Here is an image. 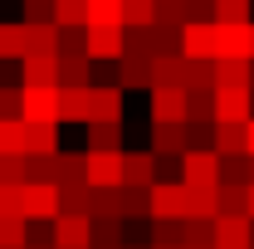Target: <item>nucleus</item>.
<instances>
[{
	"label": "nucleus",
	"instance_id": "obj_1",
	"mask_svg": "<svg viewBox=\"0 0 254 249\" xmlns=\"http://www.w3.org/2000/svg\"><path fill=\"white\" fill-rule=\"evenodd\" d=\"M49 245L54 249H88L93 245V215L59 210V215L49 220Z\"/></svg>",
	"mask_w": 254,
	"mask_h": 249
},
{
	"label": "nucleus",
	"instance_id": "obj_2",
	"mask_svg": "<svg viewBox=\"0 0 254 249\" xmlns=\"http://www.w3.org/2000/svg\"><path fill=\"white\" fill-rule=\"evenodd\" d=\"M181 181L186 186H220V152L215 147H186L181 152Z\"/></svg>",
	"mask_w": 254,
	"mask_h": 249
},
{
	"label": "nucleus",
	"instance_id": "obj_3",
	"mask_svg": "<svg viewBox=\"0 0 254 249\" xmlns=\"http://www.w3.org/2000/svg\"><path fill=\"white\" fill-rule=\"evenodd\" d=\"M25 108L20 118L25 123H59V83H25Z\"/></svg>",
	"mask_w": 254,
	"mask_h": 249
},
{
	"label": "nucleus",
	"instance_id": "obj_4",
	"mask_svg": "<svg viewBox=\"0 0 254 249\" xmlns=\"http://www.w3.org/2000/svg\"><path fill=\"white\" fill-rule=\"evenodd\" d=\"M20 215L25 220H54L59 215V186L54 181H25V190H20Z\"/></svg>",
	"mask_w": 254,
	"mask_h": 249
},
{
	"label": "nucleus",
	"instance_id": "obj_5",
	"mask_svg": "<svg viewBox=\"0 0 254 249\" xmlns=\"http://www.w3.org/2000/svg\"><path fill=\"white\" fill-rule=\"evenodd\" d=\"M147 210L152 220H186V181H157L152 195H147Z\"/></svg>",
	"mask_w": 254,
	"mask_h": 249
},
{
	"label": "nucleus",
	"instance_id": "obj_6",
	"mask_svg": "<svg viewBox=\"0 0 254 249\" xmlns=\"http://www.w3.org/2000/svg\"><path fill=\"white\" fill-rule=\"evenodd\" d=\"M83 39H88V59H123L127 25H88Z\"/></svg>",
	"mask_w": 254,
	"mask_h": 249
},
{
	"label": "nucleus",
	"instance_id": "obj_7",
	"mask_svg": "<svg viewBox=\"0 0 254 249\" xmlns=\"http://www.w3.org/2000/svg\"><path fill=\"white\" fill-rule=\"evenodd\" d=\"M254 88H215V123H250Z\"/></svg>",
	"mask_w": 254,
	"mask_h": 249
},
{
	"label": "nucleus",
	"instance_id": "obj_8",
	"mask_svg": "<svg viewBox=\"0 0 254 249\" xmlns=\"http://www.w3.org/2000/svg\"><path fill=\"white\" fill-rule=\"evenodd\" d=\"M181 54L186 59H215V20H186L181 25Z\"/></svg>",
	"mask_w": 254,
	"mask_h": 249
},
{
	"label": "nucleus",
	"instance_id": "obj_9",
	"mask_svg": "<svg viewBox=\"0 0 254 249\" xmlns=\"http://www.w3.org/2000/svg\"><path fill=\"white\" fill-rule=\"evenodd\" d=\"M254 220L250 215H215V249H250Z\"/></svg>",
	"mask_w": 254,
	"mask_h": 249
},
{
	"label": "nucleus",
	"instance_id": "obj_10",
	"mask_svg": "<svg viewBox=\"0 0 254 249\" xmlns=\"http://www.w3.org/2000/svg\"><path fill=\"white\" fill-rule=\"evenodd\" d=\"M161 166H157V152L147 147V152H123V186H157L161 176H157Z\"/></svg>",
	"mask_w": 254,
	"mask_h": 249
},
{
	"label": "nucleus",
	"instance_id": "obj_11",
	"mask_svg": "<svg viewBox=\"0 0 254 249\" xmlns=\"http://www.w3.org/2000/svg\"><path fill=\"white\" fill-rule=\"evenodd\" d=\"M152 123H186V88H147Z\"/></svg>",
	"mask_w": 254,
	"mask_h": 249
},
{
	"label": "nucleus",
	"instance_id": "obj_12",
	"mask_svg": "<svg viewBox=\"0 0 254 249\" xmlns=\"http://www.w3.org/2000/svg\"><path fill=\"white\" fill-rule=\"evenodd\" d=\"M215 59H250V25H220L215 20Z\"/></svg>",
	"mask_w": 254,
	"mask_h": 249
},
{
	"label": "nucleus",
	"instance_id": "obj_13",
	"mask_svg": "<svg viewBox=\"0 0 254 249\" xmlns=\"http://www.w3.org/2000/svg\"><path fill=\"white\" fill-rule=\"evenodd\" d=\"M127 98V88L123 83H93V118H103V123H123V103ZM88 118V123H93Z\"/></svg>",
	"mask_w": 254,
	"mask_h": 249
},
{
	"label": "nucleus",
	"instance_id": "obj_14",
	"mask_svg": "<svg viewBox=\"0 0 254 249\" xmlns=\"http://www.w3.org/2000/svg\"><path fill=\"white\" fill-rule=\"evenodd\" d=\"M88 186H123V152H88Z\"/></svg>",
	"mask_w": 254,
	"mask_h": 249
},
{
	"label": "nucleus",
	"instance_id": "obj_15",
	"mask_svg": "<svg viewBox=\"0 0 254 249\" xmlns=\"http://www.w3.org/2000/svg\"><path fill=\"white\" fill-rule=\"evenodd\" d=\"M93 118V88H59V123H83Z\"/></svg>",
	"mask_w": 254,
	"mask_h": 249
},
{
	"label": "nucleus",
	"instance_id": "obj_16",
	"mask_svg": "<svg viewBox=\"0 0 254 249\" xmlns=\"http://www.w3.org/2000/svg\"><path fill=\"white\" fill-rule=\"evenodd\" d=\"M59 88H93V59L88 54H59Z\"/></svg>",
	"mask_w": 254,
	"mask_h": 249
},
{
	"label": "nucleus",
	"instance_id": "obj_17",
	"mask_svg": "<svg viewBox=\"0 0 254 249\" xmlns=\"http://www.w3.org/2000/svg\"><path fill=\"white\" fill-rule=\"evenodd\" d=\"M152 88H186V59L181 54H157L152 59Z\"/></svg>",
	"mask_w": 254,
	"mask_h": 249
},
{
	"label": "nucleus",
	"instance_id": "obj_18",
	"mask_svg": "<svg viewBox=\"0 0 254 249\" xmlns=\"http://www.w3.org/2000/svg\"><path fill=\"white\" fill-rule=\"evenodd\" d=\"M25 54L59 59V25H25Z\"/></svg>",
	"mask_w": 254,
	"mask_h": 249
},
{
	"label": "nucleus",
	"instance_id": "obj_19",
	"mask_svg": "<svg viewBox=\"0 0 254 249\" xmlns=\"http://www.w3.org/2000/svg\"><path fill=\"white\" fill-rule=\"evenodd\" d=\"M25 152L54 156L59 152V123H25Z\"/></svg>",
	"mask_w": 254,
	"mask_h": 249
},
{
	"label": "nucleus",
	"instance_id": "obj_20",
	"mask_svg": "<svg viewBox=\"0 0 254 249\" xmlns=\"http://www.w3.org/2000/svg\"><path fill=\"white\" fill-rule=\"evenodd\" d=\"M186 215L215 220L220 215V186H186Z\"/></svg>",
	"mask_w": 254,
	"mask_h": 249
},
{
	"label": "nucleus",
	"instance_id": "obj_21",
	"mask_svg": "<svg viewBox=\"0 0 254 249\" xmlns=\"http://www.w3.org/2000/svg\"><path fill=\"white\" fill-rule=\"evenodd\" d=\"M152 152L157 156H181L186 152V127L181 123H152Z\"/></svg>",
	"mask_w": 254,
	"mask_h": 249
},
{
	"label": "nucleus",
	"instance_id": "obj_22",
	"mask_svg": "<svg viewBox=\"0 0 254 249\" xmlns=\"http://www.w3.org/2000/svg\"><path fill=\"white\" fill-rule=\"evenodd\" d=\"M54 181L68 186V181H88V152H54Z\"/></svg>",
	"mask_w": 254,
	"mask_h": 249
},
{
	"label": "nucleus",
	"instance_id": "obj_23",
	"mask_svg": "<svg viewBox=\"0 0 254 249\" xmlns=\"http://www.w3.org/2000/svg\"><path fill=\"white\" fill-rule=\"evenodd\" d=\"M25 83H59V59L25 54V59H20V88H25Z\"/></svg>",
	"mask_w": 254,
	"mask_h": 249
},
{
	"label": "nucleus",
	"instance_id": "obj_24",
	"mask_svg": "<svg viewBox=\"0 0 254 249\" xmlns=\"http://www.w3.org/2000/svg\"><path fill=\"white\" fill-rule=\"evenodd\" d=\"M88 152H123V123H88Z\"/></svg>",
	"mask_w": 254,
	"mask_h": 249
},
{
	"label": "nucleus",
	"instance_id": "obj_25",
	"mask_svg": "<svg viewBox=\"0 0 254 249\" xmlns=\"http://www.w3.org/2000/svg\"><path fill=\"white\" fill-rule=\"evenodd\" d=\"M210 147H215L220 156H245V123H215Z\"/></svg>",
	"mask_w": 254,
	"mask_h": 249
},
{
	"label": "nucleus",
	"instance_id": "obj_26",
	"mask_svg": "<svg viewBox=\"0 0 254 249\" xmlns=\"http://www.w3.org/2000/svg\"><path fill=\"white\" fill-rule=\"evenodd\" d=\"M59 210L93 215V186H88V181H68V186H59Z\"/></svg>",
	"mask_w": 254,
	"mask_h": 249
},
{
	"label": "nucleus",
	"instance_id": "obj_27",
	"mask_svg": "<svg viewBox=\"0 0 254 249\" xmlns=\"http://www.w3.org/2000/svg\"><path fill=\"white\" fill-rule=\"evenodd\" d=\"M215 88H250V59H215Z\"/></svg>",
	"mask_w": 254,
	"mask_h": 249
},
{
	"label": "nucleus",
	"instance_id": "obj_28",
	"mask_svg": "<svg viewBox=\"0 0 254 249\" xmlns=\"http://www.w3.org/2000/svg\"><path fill=\"white\" fill-rule=\"evenodd\" d=\"M147 49H152V59L157 54H181V30L176 25H147Z\"/></svg>",
	"mask_w": 254,
	"mask_h": 249
},
{
	"label": "nucleus",
	"instance_id": "obj_29",
	"mask_svg": "<svg viewBox=\"0 0 254 249\" xmlns=\"http://www.w3.org/2000/svg\"><path fill=\"white\" fill-rule=\"evenodd\" d=\"M20 59H25V20L0 25V63H20Z\"/></svg>",
	"mask_w": 254,
	"mask_h": 249
},
{
	"label": "nucleus",
	"instance_id": "obj_30",
	"mask_svg": "<svg viewBox=\"0 0 254 249\" xmlns=\"http://www.w3.org/2000/svg\"><path fill=\"white\" fill-rule=\"evenodd\" d=\"M25 245H30V220L0 215V249H25Z\"/></svg>",
	"mask_w": 254,
	"mask_h": 249
},
{
	"label": "nucleus",
	"instance_id": "obj_31",
	"mask_svg": "<svg viewBox=\"0 0 254 249\" xmlns=\"http://www.w3.org/2000/svg\"><path fill=\"white\" fill-rule=\"evenodd\" d=\"M123 25H127V30L157 25V0H123Z\"/></svg>",
	"mask_w": 254,
	"mask_h": 249
},
{
	"label": "nucleus",
	"instance_id": "obj_32",
	"mask_svg": "<svg viewBox=\"0 0 254 249\" xmlns=\"http://www.w3.org/2000/svg\"><path fill=\"white\" fill-rule=\"evenodd\" d=\"M210 20H220V25H250V0H210Z\"/></svg>",
	"mask_w": 254,
	"mask_h": 249
},
{
	"label": "nucleus",
	"instance_id": "obj_33",
	"mask_svg": "<svg viewBox=\"0 0 254 249\" xmlns=\"http://www.w3.org/2000/svg\"><path fill=\"white\" fill-rule=\"evenodd\" d=\"M0 152H25V118H0Z\"/></svg>",
	"mask_w": 254,
	"mask_h": 249
},
{
	"label": "nucleus",
	"instance_id": "obj_34",
	"mask_svg": "<svg viewBox=\"0 0 254 249\" xmlns=\"http://www.w3.org/2000/svg\"><path fill=\"white\" fill-rule=\"evenodd\" d=\"M54 25H88V0H54Z\"/></svg>",
	"mask_w": 254,
	"mask_h": 249
},
{
	"label": "nucleus",
	"instance_id": "obj_35",
	"mask_svg": "<svg viewBox=\"0 0 254 249\" xmlns=\"http://www.w3.org/2000/svg\"><path fill=\"white\" fill-rule=\"evenodd\" d=\"M88 25H123V0H88Z\"/></svg>",
	"mask_w": 254,
	"mask_h": 249
},
{
	"label": "nucleus",
	"instance_id": "obj_36",
	"mask_svg": "<svg viewBox=\"0 0 254 249\" xmlns=\"http://www.w3.org/2000/svg\"><path fill=\"white\" fill-rule=\"evenodd\" d=\"M220 215H250V210H245V186H240V181H220Z\"/></svg>",
	"mask_w": 254,
	"mask_h": 249
},
{
	"label": "nucleus",
	"instance_id": "obj_37",
	"mask_svg": "<svg viewBox=\"0 0 254 249\" xmlns=\"http://www.w3.org/2000/svg\"><path fill=\"white\" fill-rule=\"evenodd\" d=\"M157 20H161V25H176V30H181V25L190 20V15H186V0H157Z\"/></svg>",
	"mask_w": 254,
	"mask_h": 249
},
{
	"label": "nucleus",
	"instance_id": "obj_38",
	"mask_svg": "<svg viewBox=\"0 0 254 249\" xmlns=\"http://www.w3.org/2000/svg\"><path fill=\"white\" fill-rule=\"evenodd\" d=\"M0 181H25V152H0Z\"/></svg>",
	"mask_w": 254,
	"mask_h": 249
},
{
	"label": "nucleus",
	"instance_id": "obj_39",
	"mask_svg": "<svg viewBox=\"0 0 254 249\" xmlns=\"http://www.w3.org/2000/svg\"><path fill=\"white\" fill-rule=\"evenodd\" d=\"M25 25H54V0H25Z\"/></svg>",
	"mask_w": 254,
	"mask_h": 249
},
{
	"label": "nucleus",
	"instance_id": "obj_40",
	"mask_svg": "<svg viewBox=\"0 0 254 249\" xmlns=\"http://www.w3.org/2000/svg\"><path fill=\"white\" fill-rule=\"evenodd\" d=\"M152 245H181V220H152Z\"/></svg>",
	"mask_w": 254,
	"mask_h": 249
},
{
	"label": "nucleus",
	"instance_id": "obj_41",
	"mask_svg": "<svg viewBox=\"0 0 254 249\" xmlns=\"http://www.w3.org/2000/svg\"><path fill=\"white\" fill-rule=\"evenodd\" d=\"M20 190H25V181L15 186V181H0V215H20Z\"/></svg>",
	"mask_w": 254,
	"mask_h": 249
},
{
	"label": "nucleus",
	"instance_id": "obj_42",
	"mask_svg": "<svg viewBox=\"0 0 254 249\" xmlns=\"http://www.w3.org/2000/svg\"><path fill=\"white\" fill-rule=\"evenodd\" d=\"M20 108H25V93L10 88V83H0V118H20Z\"/></svg>",
	"mask_w": 254,
	"mask_h": 249
},
{
	"label": "nucleus",
	"instance_id": "obj_43",
	"mask_svg": "<svg viewBox=\"0 0 254 249\" xmlns=\"http://www.w3.org/2000/svg\"><path fill=\"white\" fill-rule=\"evenodd\" d=\"M245 152L254 156V118H250V123H245Z\"/></svg>",
	"mask_w": 254,
	"mask_h": 249
},
{
	"label": "nucleus",
	"instance_id": "obj_44",
	"mask_svg": "<svg viewBox=\"0 0 254 249\" xmlns=\"http://www.w3.org/2000/svg\"><path fill=\"white\" fill-rule=\"evenodd\" d=\"M245 210H250V220H254V181L245 186Z\"/></svg>",
	"mask_w": 254,
	"mask_h": 249
},
{
	"label": "nucleus",
	"instance_id": "obj_45",
	"mask_svg": "<svg viewBox=\"0 0 254 249\" xmlns=\"http://www.w3.org/2000/svg\"><path fill=\"white\" fill-rule=\"evenodd\" d=\"M250 59H254V20H250Z\"/></svg>",
	"mask_w": 254,
	"mask_h": 249
},
{
	"label": "nucleus",
	"instance_id": "obj_46",
	"mask_svg": "<svg viewBox=\"0 0 254 249\" xmlns=\"http://www.w3.org/2000/svg\"><path fill=\"white\" fill-rule=\"evenodd\" d=\"M123 249H152V245H123Z\"/></svg>",
	"mask_w": 254,
	"mask_h": 249
},
{
	"label": "nucleus",
	"instance_id": "obj_47",
	"mask_svg": "<svg viewBox=\"0 0 254 249\" xmlns=\"http://www.w3.org/2000/svg\"><path fill=\"white\" fill-rule=\"evenodd\" d=\"M152 249H181V245H152Z\"/></svg>",
	"mask_w": 254,
	"mask_h": 249
},
{
	"label": "nucleus",
	"instance_id": "obj_48",
	"mask_svg": "<svg viewBox=\"0 0 254 249\" xmlns=\"http://www.w3.org/2000/svg\"><path fill=\"white\" fill-rule=\"evenodd\" d=\"M25 249H54V245H25Z\"/></svg>",
	"mask_w": 254,
	"mask_h": 249
},
{
	"label": "nucleus",
	"instance_id": "obj_49",
	"mask_svg": "<svg viewBox=\"0 0 254 249\" xmlns=\"http://www.w3.org/2000/svg\"><path fill=\"white\" fill-rule=\"evenodd\" d=\"M205 249H215V245H205Z\"/></svg>",
	"mask_w": 254,
	"mask_h": 249
},
{
	"label": "nucleus",
	"instance_id": "obj_50",
	"mask_svg": "<svg viewBox=\"0 0 254 249\" xmlns=\"http://www.w3.org/2000/svg\"><path fill=\"white\" fill-rule=\"evenodd\" d=\"M93 249H98V245H93Z\"/></svg>",
	"mask_w": 254,
	"mask_h": 249
},
{
	"label": "nucleus",
	"instance_id": "obj_51",
	"mask_svg": "<svg viewBox=\"0 0 254 249\" xmlns=\"http://www.w3.org/2000/svg\"><path fill=\"white\" fill-rule=\"evenodd\" d=\"M250 249H254V245H250Z\"/></svg>",
	"mask_w": 254,
	"mask_h": 249
}]
</instances>
